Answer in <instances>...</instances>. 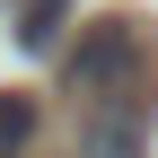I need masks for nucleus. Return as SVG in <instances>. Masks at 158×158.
<instances>
[{"label":"nucleus","mask_w":158,"mask_h":158,"mask_svg":"<svg viewBox=\"0 0 158 158\" xmlns=\"http://www.w3.org/2000/svg\"><path fill=\"white\" fill-rule=\"evenodd\" d=\"M132 79H141V27H132V18L88 27V44L62 62V88H70V97H97V106H106V97H123Z\"/></svg>","instance_id":"1"},{"label":"nucleus","mask_w":158,"mask_h":158,"mask_svg":"<svg viewBox=\"0 0 158 158\" xmlns=\"http://www.w3.org/2000/svg\"><path fill=\"white\" fill-rule=\"evenodd\" d=\"M79 158H141V106H123V123L97 114V123L79 132Z\"/></svg>","instance_id":"2"},{"label":"nucleus","mask_w":158,"mask_h":158,"mask_svg":"<svg viewBox=\"0 0 158 158\" xmlns=\"http://www.w3.org/2000/svg\"><path fill=\"white\" fill-rule=\"evenodd\" d=\"M27 141H35V97L0 88V158H27Z\"/></svg>","instance_id":"3"},{"label":"nucleus","mask_w":158,"mask_h":158,"mask_svg":"<svg viewBox=\"0 0 158 158\" xmlns=\"http://www.w3.org/2000/svg\"><path fill=\"white\" fill-rule=\"evenodd\" d=\"M53 18H62V0H35V9H27V27H18V44H27V53H44L53 35H62Z\"/></svg>","instance_id":"4"}]
</instances>
